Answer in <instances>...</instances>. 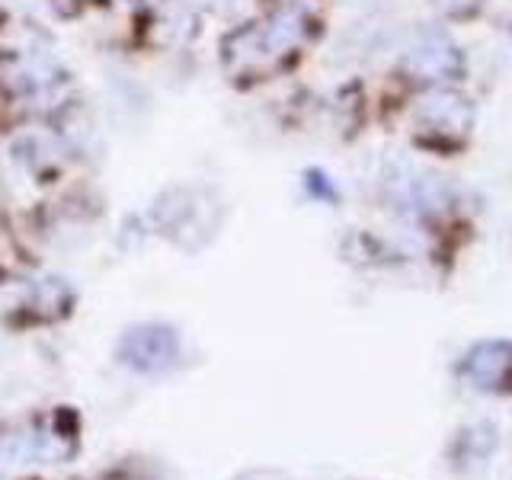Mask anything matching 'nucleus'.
Masks as SVG:
<instances>
[{
	"mask_svg": "<svg viewBox=\"0 0 512 480\" xmlns=\"http://www.w3.org/2000/svg\"><path fill=\"white\" fill-rule=\"evenodd\" d=\"M180 359V333L164 324L132 327L119 340V362L141 375L170 372Z\"/></svg>",
	"mask_w": 512,
	"mask_h": 480,
	"instance_id": "nucleus-2",
	"label": "nucleus"
},
{
	"mask_svg": "<svg viewBox=\"0 0 512 480\" xmlns=\"http://www.w3.org/2000/svg\"><path fill=\"white\" fill-rule=\"evenodd\" d=\"M407 71L420 74L423 80H455L464 71V58L445 32L429 29L413 42L407 55Z\"/></svg>",
	"mask_w": 512,
	"mask_h": 480,
	"instance_id": "nucleus-5",
	"label": "nucleus"
},
{
	"mask_svg": "<svg viewBox=\"0 0 512 480\" xmlns=\"http://www.w3.org/2000/svg\"><path fill=\"white\" fill-rule=\"evenodd\" d=\"M416 116H420L423 128H429L436 138L461 141L474 122V109L468 103V96H461L455 90H436L423 96Z\"/></svg>",
	"mask_w": 512,
	"mask_h": 480,
	"instance_id": "nucleus-4",
	"label": "nucleus"
},
{
	"mask_svg": "<svg viewBox=\"0 0 512 480\" xmlns=\"http://www.w3.org/2000/svg\"><path fill=\"white\" fill-rule=\"evenodd\" d=\"M154 221H157L160 231L176 240V244L199 247L196 234L212 237L215 212L202 202V196H199L196 189L176 186V189L164 192V196H160V202L154 205Z\"/></svg>",
	"mask_w": 512,
	"mask_h": 480,
	"instance_id": "nucleus-1",
	"label": "nucleus"
},
{
	"mask_svg": "<svg viewBox=\"0 0 512 480\" xmlns=\"http://www.w3.org/2000/svg\"><path fill=\"white\" fill-rule=\"evenodd\" d=\"M461 372L477 391H490V394L512 391V343L503 340L477 343L468 352V359H464Z\"/></svg>",
	"mask_w": 512,
	"mask_h": 480,
	"instance_id": "nucleus-3",
	"label": "nucleus"
}]
</instances>
